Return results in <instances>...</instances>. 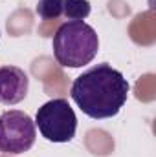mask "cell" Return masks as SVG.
Returning a JSON list of instances; mask_svg holds the SVG:
<instances>
[{
    "label": "cell",
    "mask_w": 156,
    "mask_h": 157,
    "mask_svg": "<svg viewBox=\"0 0 156 157\" xmlns=\"http://www.w3.org/2000/svg\"><path fill=\"white\" fill-rule=\"evenodd\" d=\"M130 84L121 71L103 62L79 75L70 90L72 101L92 119L116 117L125 106Z\"/></svg>",
    "instance_id": "obj_1"
},
{
    "label": "cell",
    "mask_w": 156,
    "mask_h": 157,
    "mask_svg": "<svg viewBox=\"0 0 156 157\" xmlns=\"http://www.w3.org/2000/svg\"><path fill=\"white\" fill-rule=\"evenodd\" d=\"M92 11V6L88 0H64L63 15L68 20H84Z\"/></svg>",
    "instance_id": "obj_6"
},
{
    "label": "cell",
    "mask_w": 156,
    "mask_h": 157,
    "mask_svg": "<svg viewBox=\"0 0 156 157\" xmlns=\"http://www.w3.org/2000/svg\"><path fill=\"white\" fill-rule=\"evenodd\" d=\"M35 121L24 112L9 110L0 115V152L20 155L35 144Z\"/></svg>",
    "instance_id": "obj_4"
},
{
    "label": "cell",
    "mask_w": 156,
    "mask_h": 157,
    "mask_svg": "<svg viewBox=\"0 0 156 157\" xmlns=\"http://www.w3.org/2000/svg\"><path fill=\"white\" fill-rule=\"evenodd\" d=\"M64 9V0H39L35 13L44 20H55L63 15Z\"/></svg>",
    "instance_id": "obj_7"
},
{
    "label": "cell",
    "mask_w": 156,
    "mask_h": 157,
    "mask_svg": "<svg viewBox=\"0 0 156 157\" xmlns=\"http://www.w3.org/2000/svg\"><path fill=\"white\" fill-rule=\"evenodd\" d=\"M35 126L46 141L68 143L76 137L77 117L66 99H53L37 110Z\"/></svg>",
    "instance_id": "obj_3"
},
{
    "label": "cell",
    "mask_w": 156,
    "mask_h": 157,
    "mask_svg": "<svg viewBox=\"0 0 156 157\" xmlns=\"http://www.w3.org/2000/svg\"><path fill=\"white\" fill-rule=\"evenodd\" d=\"M99 51V39L92 26L83 20H68L53 35V57L63 68L90 64Z\"/></svg>",
    "instance_id": "obj_2"
},
{
    "label": "cell",
    "mask_w": 156,
    "mask_h": 157,
    "mask_svg": "<svg viewBox=\"0 0 156 157\" xmlns=\"http://www.w3.org/2000/svg\"><path fill=\"white\" fill-rule=\"evenodd\" d=\"M30 88V78L24 70L17 66L0 68V104L13 106L26 99Z\"/></svg>",
    "instance_id": "obj_5"
}]
</instances>
